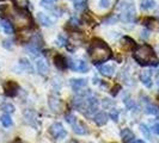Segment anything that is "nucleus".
<instances>
[{
	"mask_svg": "<svg viewBox=\"0 0 159 143\" xmlns=\"http://www.w3.org/2000/svg\"><path fill=\"white\" fill-rule=\"evenodd\" d=\"M89 55L91 57L92 62L95 64L104 63L108 60H110L112 56V53L108 44H105L103 41L93 40L91 46L89 48Z\"/></svg>",
	"mask_w": 159,
	"mask_h": 143,
	"instance_id": "1",
	"label": "nucleus"
},
{
	"mask_svg": "<svg viewBox=\"0 0 159 143\" xmlns=\"http://www.w3.org/2000/svg\"><path fill=\"white\" fill-rule=\"evenodd\" d=\"M133 57L141 66H158L159 60L154 50L148 44L139 46L133 53Z\"/></svg>",
	"mask_w": 159,
	"mask_h": 143,
	"instance_id": "2",
	"label": "nucleus"
},
{
	"mask_svg": "<svg viewBox=\"0 0 159 143\" xmlns=\"http://www.w3.org/2000/svg\"><path fill=\"white\" fill-rule=\"evenodd\" d=\"M10 18L12 20V23L15 24L17 29H25L29 28L31 25V16L29 15V12L23 8H16L13 11L10 12Z\"/></svg>",
	"mask_w": 159,
	"mask_h": 143,
	"instance_id": "3",
	"label": "nucleus"
},
{
	"mask_svg": "<svg viewBox=\"0 0 159 143\" xmlns=\"http://www.w3.org/2000/svg\"><path fill=\"white\" fill-rule=\"evenodd\" d=\"M117 10L120 11V18L123 22H126V23L134 22V19H135V8H134V5L132 2L123 1L117 6Z\"/></svg>",
	"mask_w": 159,
	"mask_h": 143,
	"instance_id": "4",
	"label": "nucleus"
},
{
	"mask_svg": "<svg viewBox=\"0 0 159 143\" xmlns=\"http://www.w3.org/2000/svg\"><path fill=\"white\" fill-rule=\"evenodd\" d=\"M66 120H67V123H70L72 125L73 131H74L75 134H78V135H85V134H88L86 127H84L83 124H80L79 122H78V119L75 118L72 113L66 115Z\"/></svg>",
	"mask_w": 159,
	"mask_h": 143,
	"instance_id": "5",
	"label": "nucleus"
},
{
	"mask_svg": "<svg viewBox=\"0 0 159 143\" xmlns=\"http://www.w3.org/2000/svg\"><path fill=\"white\" fill-rule=\"evenodd\" d=\"M49 132L52 134V136L54 138H65L66 135H67L64 125L61 123H54V124H52V127L49 128Z\"/></svg>",
	"mask_w": 159,
	"mask_h": 143,
	"instance_id": "6",
	"label": "nucleus"
},
{
	"mask_svg": "<svg viewBox=\"0 0 159 143\" xmlns=\"http://www.w3.org/2000/svg\"><path fill=\"white\" fill-rule=\"evenodd\" d=\"M70 67H71L72 71L80 72V73H86V72L89 71V66L84 60L71 61V62H70Z\"/></svg>",
	"mask_w": 159,
	"mask_h": 143,
	"instance_id": "7",
	"label": "nucleus"
},
{
	"mask_svg": "<svg viewBox=\"0 0 159 143\" xmlns=\"http://www.w3.org/2000/svg\"><path fill=\"white\" fill-rule=\"evenodd\" d=\"M48 104H49V107L54 112H61L64 110V103L59 98H56V97H49Z\"/></svg>",
	"mask_w": 159,
	"mask_h": 143,
	"instance_id": "8",
	"label": "nucleus"
},
{
	"mask_svg": "<svg viewBox=\"0 0 159 143\" xmlns=\"http://www.w3.org/2000/svg\"><path fill=\"white\" fill-rule=\"evenodd\" d=\"M36 66H37V71H39L40 74H42V75L48 74L49 68H48L47 61H46L42 56H40V57H37V58H36Z\"/></svg>",
	"mask_w": 159,
	"mask_h": 143,
	"instance_id": "9",
	"label": "nucleus"
},
{
	"mask_svg": "<svg viewBox=\"0 0 159 143\" xmlns=\"http://www.w3.org/2000/svg\"><path fill=\"white\" fill-rule=\"evenodd\" d=\"M143 25L152 31H158L159 30V20L156 18H146L143 19Z\"/></svg>",
	"mask_w": 159,
	"mask_h": 143,
	"instance_id": "10",
	"label": "nucleus"
},
{
	"mask_svg": "<svg viewBox=\"0 0 159 143\" xmlns=\"http://www.w3.org/2000/svg\"><path fill=\"white\" fill-rule=\"evenodd\" d=\"M37 20L43 26H48V28L53 26V19L47 15H44V13H41V12L37 13Z\"/></svg>",
	"mask_w": 159,
	"mask_h": 143,
	"instance_id": "11",
	"label": "nucleus"
},
{
	"mask_svg": "<svg viewBox=\"0 0 159 143\" xmlns=\"http://www.w3.org/2000/svg\"><path fill=\"white\" fill-rule=\"evenodd\" d=\"M140 80L143 85L147 88L152 87V78H151V71H143L140 74Z\"/></svg>",
	"mask_w": 159,
	"mask_h": 143,
	"instance_id": "12",
	"label": "nucleus"
},
{
	"mask_svg": "<svg viewBox=\"0 0 159 143\" xmlns=\"http://www.w3.org/2000/svg\"><path fill=\"white\" fill-rule=\"evenodd\" d=\"M86 80L84 79H72L71 80V86L73 87L74 91H77V92H79L80 89H83V88L86 86Z\"/></svg>",
	"mask_w": 159,
	"mask_h": 143,
	"instance_id": "13",
	"label": "nucleus"
},
{
	"mask_svg": "<svg viewBox=\"0 0 159 143\" xmlns=\"http://www.w3.org/2000/svg\"><path fill=\"white\" fill-rule=\"evenodd\" d=\"M5 91L10 97H13L17 94V91H18V85L13 81H8L5 85Z\"/></svg>",
	"mask_w": 159,
	"mask_h": 143,
	"instance_id": "14",
	"label": "nucleus"
},
{
	"mask_svg": "<svg viewBox=\"0 0 159 143\" xmlns=\"http://www.w3.org/2000/svg\"><path fill=\"white\" fill-rule=\"evenodd\" d=\"M93 120L97 125H104L108 122V115L104 112H98L93 116Z\"/></svg>",
	"mask_w": 159,
	"mask_h": 143,
	"instance_id": "15",
	"label": "nucleus"
},
{
	"mask_svg": "<svg viewBox=\"0 0 159 143\" xmlns=\"http://www.w3.org/2000/svg\"><path fill=\"white\" fill-rule=\"evenodd\" d=\"M121 137H122V141L125 143H129L134 140V134L132 132L130 129H123L121 131Z\"/></svg>",
	"mask_w": 159,
	"mask_h": 143,
	"instance_id": "16",
	"label": "nucleus"
},
{
	"mask_svg": "<svg viewBox=\"0 0 159 143\" xmlns=\"http://www.w3.org/2000/svg\"><path fill=\"white\" fill-rule=\"evenodd\" d=\"M98 71L101 72L103 75H105V76H111L112 74H114V72H115V68L112 66H110V64H103V66L98 67Z\"/></svg>",
	"mask_w": 159,
	"mask_h": 143,
	"instance_id": "17",
	"label": "nucleus"
},
{
	"mask_svg": "<svg viewBox=\"0 0 159 143\" xmlns=\"http://www.w3.org/2000/svg\"><path fill=\"white\" fill-rule=\"evenodd\" d=\"M19 66L22 67V69H23L24 72H28V73H30V74L34 73V67H32L31 63H30L26 58H20V60H19Z\"/></svg>",
	"mask_w": 159,
	"mask_h": 143,
	"instance_id": "18",
	"label": "nucleus"
},
{
	"mask_svg": "<svg viewBox=\"0 0 159 143\" xmlns=\"http://www.w3.org/2000/svg\"><path fill=\"white\" fill-rule=\"evenodd\" d=\"M54 63H55L56 68L64 71L65 68H66V58L62 55H56L54 57Z\"/></svg>",
	"mask_w": 159,
	"mask_h": 143,
	"instance_id": "19",
	"label": "nucleus"
},
{
	"mask_svg": "<svg viewBox=\"0 0 159 143\" xmlns=\"http://www.w3.org/2000/svg\"><path fill=\"white\" fill-rule=\"evenodd\" d=\"M0 26L2 28V30L5 31V33H7V35L13 33V28H12V24L10 23L8 20L1 19V20H0Z\"/></svg>",
	"mask_w": 159,
	"mask_h": 143,
	"instance_id": "20",
	"label": "nucleus"
},
{
	"mask_svg": "<svg viewBox=\"0 0 159 143\" xmlns=\"http://www.w3.org/2000/svg\"><path fill=\"white\" fill-rule=\"evenodd\" d=\"M145 111L148 115H158V107L152 105L150 102H146V105H145Z\"/></svg>",
	"mask_w": 159,
	"mask_h": 143,
	"instance_id": "21",
	"label": "nucleus"
},
{
	"mask_svg": "<svg viewBox=\"0 0 159 143\" xmlns=\"http://www.w3.org/2000/svg\"><path fill=\"white\" fill-rule=\"evenodd\" d=\"M156 7V1L154 0H143L141 1V8L143 10H152Z\"/></svg>",
	"mask_w": 159,
	"mask_h": 143,
	"instance_id": "22",
	"label": "nucleus"
},
{
	"mask_svg": "<svg viewBox=\"0 0 159 143\" xmlns=\"http://www.w3.org/2000/svg\"><path fill=\"white\" fill-rule=\"evenodd\" d=\"M0 122L2 123V125H4V127H6V128L12 125V119H11V117H10V115H8V113L2 115V116L0 117Z\"/></svg>",
	"mask_w": 159,
	"mask_h": 143,
	"instance_id": "23",
	"label": "nucleus"
},
{
	"mask_svg": "<svg viewBox=\"0 0 159 143\" xmlns=\"http://www.w3.org/2000/svg\"><path fill=\"white\" fill-rule=\"evenodd\" d=\"M122 46H123V48H126V49H132L133 47H135V42L132 40V38H129V37H123Z\"/></svg>",
	"mask_w": 159,
	"mask_h": 143,
	"instance_id": "24",
	"label": "nucleus"
},
{
	"mask_svg": "<svg viewBox=\"0 0 159 143\" xmlns=\"http://www.w3.org/2000/svg\"><path fill=\"white\" fill-rule=\"evenodd\" d=\"M73 4L77 11H83L86 7V0H73Z\"/></svg>",
	"mask_w": 159,
	"mask_h": 143,
	"instance_id": "25",
	"label": "nucleus"
},
{
	"mask_svg": "<svg viewBox=\"0 0 159 143\" xmlns=\"http://www.w3.org/2000/svg\"><path fill=\"white\" fill-rule=\"evenodd\" d=\"M125 104L127 105V107H128V109H130V110H133V109H136L135 103H134L132 99H129V98H126V99H125Z\"/></svg>",
	"mask_w": 159,
	"mask_h": 143,
	"instance_id": "26",
	"label": "nucleus"
},
{
	"mask_svg": "<svg viewBox=\"0 0 159 143\" xmlns=\"http://www.w3.org/2000/svg\"><path fill=\"white\" fill-rule=\"evenodd\" d=\"M110 117H111L112 120L117 122V120H119V110H117V109H111V111H110Z\"/></svg>",
	"mask_w": 159,
	"mask_h": 143,
	"instance_id": "27",
	"label": "nucleus"
},
{
	"mask_svg": "<svg viewBox=\"0 0 159 143\" xmlns=\"http://www.w3.org/2000/svg\"><path fill=\"white\" fill-rule=\"evenodd\" d=\"M98 5H99V8H108L110 6V0H99Z\"/></svg>",
	"mask_w": 159,
	"mask_h": 143,
	"instance_id": "28",
	"label": "nucleus"
},
{
	"mask_svg": "<svg viewBox=\"0 0 159 143\" xmlns=\"http://www.w3.org/2000/svg\"><path fill=\"white\" fill-rule=\"evenodd\" d=\"M2 110L6 111L7 113H12V112L15 111V107H13L12 104H5V105L2 106Z\"/></svg>",
	"mask_w": 159,
	"mask_h": 143,
	"instance_id": "29",
	"label": "nucleus"
},
{
	"mask_svg": "<svg viewBox=\"0 0 159 143\" xmlns=\"http://www.w3.org/2000/svg\"><path fill=\"white\" fill-rule=\"evenodd\" d=\"M140 128H141V132H143V135L146 136L147 138H150V129L146 127L145 124H143V125H141Z\"/></svg>",
	"mask_w": 159,
	"mask_h": 143,
	"instance_id": "30",
	"label": "nucleus"
},
{
	"mask_svg": "<svg viewBox=\"0 0 159 143\" xmlns=\"http://www.w3.org/2000/svg\"><path fill=\"white\" fill-rule=\"evenodd\" d=\"M65 43H66V38H65L62 35H59V37H57V44L60 47H62V46H65Z\"/></svg>",
	"mask_w": 159,
	"mask_h": 143,
	"instance_id": "31",
	"label": "nucleus"
},
{
	"mask_svg": "<svg viewBox=\"0 0 159 143\" xmlns=\"http://www.w3.org/2000/svg\"><path fill=\"white\" fill-rule=\"evenodd\" d=\"M151 130L154 132V134H157V135H159V123H157V124H154L153 127L151 128Z\"/></svg>",
	"mask_w": 159,
	"mask_h": 143,
	"instance_id": "32",
	"label": "nucleus"
},
{
	"mask_svg": "<svg viewBox=\"0 0 159 143\" xmlns=\"http://www.w3.org/2000/svg\"><path fill=\"white\" fill-rule=\"evenodd\" d=\"M4 47L12 48V42H11V41H4Z\"/></svg>",
	"mask_w": 159,
	"mask_h": 143,
	"instance_id": "33",
	"label": "nucleus"
},
{
	"mask_svg": "<svg viewBox=\"0 0 159 143\" xmlns=\"http://www.w3.org/2000/svg\"><path fill=\"white\" fill-rule=\"evenodd\" d=\"M148 31H146V30H143V31H141V37L143 38H148Z\"/></svg>",
	"mask_w": 159,
	"mask_h": 143,
	"instance_id": "34",
	"label": "nucleus"
},
{
	"mask_svg": "<svg viewBox=\"0 0 159 143\" xmlns=\"http://www.w3.org/2000/svg\"><path fill=\"white\" fill-rule=\"evenodd\" d=\"M54 1H56V0H42V2H47V4H52Z\"/></svg>",
	"mask_w": 159,
	"mask_h": 143,
	"instance_id": "35",
	"label": "nucleus"
},
{
	"mask_svg": "<svg viewBox=\"0 0 159 143\" xmlns=\"http://www.w3.org/2000/svg\"><path fill=\"white\" fill-rule=\"evenodd\" d=\"M132 143H145L141 140H135V141H132Z\"/></svg>",
	"mask_w": 159,
	"mask_h": 143,
	"instance_id": "36",
	"label": "nucleus"
},
{
	"mask_svg": "<svg viewBox=\"0 0 159 143\" xmlns=\"http://www.w3.org/2000/svg\"><path fill=\"white\" fill-rule=\"evenodd\" d=\"M157 84H158V86H159V75L157 76Z\"/></svg>",
	"mask_w": 159,
	"mask_h": 143,
	"instance_id": "37",
	"label": "nucleus"
},
{
	"mask_svg": "<svg viewBox=\"0 0 159 143\" xmlns=\"http://www.w3.org/2000/svg\"><path fill=\"white\" fill-rule=\"evenodd\" d=\"M13 143H20V142H19V141H15Z\"/></svg>",
	"mask_w": 159,
	"mask_h": 143,
	"instance_id": "38",
	"label": "nucleus"
},
{
	"mask_svg": "<svg viewBox=\"0 0 159 143\" xmlns=\"http://www.w3.org/2000/svg\"><path fill=\"white\" fill-rule=\"evenodd\" d=\"M70 143H77V142H74V141H72V142H70Z\"/></svg>",
	"mask_w": 159,
	"mask_h": 143,
	"instance_id": "39",
	"label": "nucleus"
}]
</instances>
